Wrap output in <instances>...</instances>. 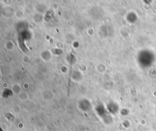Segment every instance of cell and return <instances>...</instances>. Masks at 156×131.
Returning <instances> with one entry per match:
<instances>
[]
</instances>
